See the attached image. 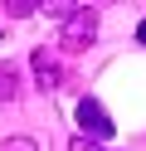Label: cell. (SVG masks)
Returning a JSON list of instances; mask_svg holds the SVG:
<instances>
[{"label":"cell","mask_w":146,"mask_h":151,"mask_svg":"<svg viewBox=\"0 0 146 151\" xmlns=\"http://www.w3.org/2000/svg\"><path fill=\"white\" fill-rule=\"evenodd\" d=\"M0 151H39V146H34L29 137H5V141H0Z\"/></svg>","instance_id":"7"},{"label":"cell","mask_w":146,"mask_h":151,"mask_svg":"<svg viewBox=\"0 0 146 151\" xmlns=\"http://www.w3.org/2000/svg\"><path fill=\"white\" fill-rule=\"evenodd\" d=\"M136 39H141V44H146V20H141V24H136Z\"/></svg>","instance_id":"9"},{"label":"cell","mask_w":146,"mask_h":151,"mask_svg":"<svg viewBox=\"0 0 146 151\" xmlns=\"http://www.w3.org/2000/svg\"><path fill=\"white\" fill-rule=\"evenodd\" d=\"M68 151H107V146H97V141H88V137H73V141H68Z\"/></svg>","instance_id":"8"},{"label":"cell","mask_w":146,"mask_h":151,"mask_svg":"<svg viewBox=\"0 0 146 151\" xmlns=\"http://www.w3.org/2000/svg\"><path fill=\"white\" fill-rule=\"evenodd\" d=\"M29 68H34V83H39L44 93H54L58 83H63V68L49 59V49H34V54H29Z\"/></svg>","instance_id":"3"},{"label":"cell","mask_w":146,"mask_h":151,"mask_svg":"<svg viewBox=\"0 0 146 151\" xmlns=\"http://www.w3.org/2000/svg\"><path fill=\"white\" fill-rule=\"evenodd\" d=\"M39 10H44V15H49V20H58V24H63V20H68V15H73V10H78V5H73V0H58V5H39Z\"/></svg>","instance_id":"5"},{"label":"cell","mask_w":146,"mask_h":151,"mask_svg":"<svg viewBox=\"0 0 146 151\" xmlns=\"http://www.w3.org/2000/svg\"><path fill=\"white\" fill-rule=\"evenodd\" d=\"M15 93H19V68H15V63H5V59H0V102H10Z\"/></svg>","instance_id":"4"},{"label":"cell","mask_w":146,"mask_h":151,"mask_svg":"<svg viewBox=\"0 0 146 151\" xmlns=\"http://www.w3.org/2000/svg\"><path fill=\"white\" fill-rule=\"evenodd\" d=\"M5 10H10V15H15V20H29V15H34V10H39V5H34V0H10Z\"/></svg>","instance_id":"6"},{"label":"cell","mask_w":146,"mask_h":151,"mask_svg":"<svg viewBox=\"0 0 146 151\" xmlns=\"http://www.w3.org/2000/svg\"><path fill=\"white\" fill-rule=\"evenodd\" d=\"M78 127H83V132H78V137H88V141H102V137H112V117H107V107H102V102H97V98H83V102H78Z\"/></svg>","instance_id":"2"},{"label":"cell","mask_w":146,"mask_h":151,"mask_svg":"<svg viewBox=\"0 0 146 151\" xmlns=\"http://www.w3.org/2000/svg\"><path fill=\"white\" fill-rule=\"evenodd\" d=\"M93 39H97V10H93V5H78V10L63 20V34H58V44H63L68 54H83Z\"/></svg>","instance_id":"1"}]
</instances>
